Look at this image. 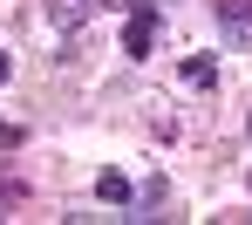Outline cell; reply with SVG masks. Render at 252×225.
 <instances>
[{
  "label": "cell",
  "instance_id": "obj_1",
  "mask_svg": "<svg viewBox=\"0 0 252 225\" xmlns=\"http://www.w3.org/2000/svg\"><path fill=\"white\" fill-rule=\"evenodd\" d=\"M150 48H157V7H150V0H136V7H129V21H123V55L143 62Z\"/></svg>",
  "mask_w": 252,
  "mask_h": 225
},
{
  "label": "cell",
  "instance_id": "obj_2",
  "mask_svg": "<svg viewBox=\"0 0 252 225\" xmlns=\"http://www.w3.org/2000/svg\"><path fill=\"white\" fill-rule=\"evenodd\" d=\"M218 28L225 48H252V0H218Z\"/></svg>",
  "mask_w": 252,
  "mask_h": 225
},
{
  "label": "cell",
  "instance_id": "obj_3",
  "mask_svg": "<svg viewBox=\"0 0 252 225\" xmlns=\"http://www.w3.org/2000/svg\"><path fill=\"white\" fill-rule=\"evenodd\" d=\"M177 82L198 89V96H211L218 89V62H211V55H184V62H177Z\"/></svg>",
  "mask_w": 252,
  "mask_h": 225
},
{
  "label": "cell",
  "instance_id": "obj_4",
  "mask_svg": "<svg viewBox=\"0 0 252 225\" xmlns=\"http://www.w3.org/2000/svg\"><path fill=\"white\" fill-rule=\"evenodd\" d=\"M89 14H95V0H48V21H55L62 34H75Z\"/></svg>",
  "mask_w": 252,
  "mask_h": 225
},
{
  "label": "cell",
  "instance_id": "obj_5",
  "mask_svg": "<svg viewBox=\"0 0 252 225\" xmlns=\"http://www.w3.org/2000/svg\"><path fill=\"white\" fill-rule=\"evenodd\" d=\"M95 198H102V205H136V184H129L123 171H102V178H95Z\"/></svg>",
  "mask_w": 252,
  "mask_h": 225
},
{
  "label": "cell",
  "instance_id": "obj_6",
  "mask_svg": "<svg viewBox=\"0 0 252 225\" xmlns=\"http://www.w3.org/2000/svg\"><path fill=\"white\" fill-rule=\"evenodd\" d=\"M164 198H170V184H164V178H143V191H136V205H129V219H143V212H157Z\"/></svg>",
  "mask_w": 252,
  "mask_h": 225
},
{
  "label": "cell",
  "instance_id": "obj_7",
  "mask_svg": "<svg viewBox=\"0 0 252 225\" xmlns=\"http://www.w3.org/2000/svg\"><path fill=\"white\" fill-rule=\"evenodd\" d=\"M21 143H28V130H21V123H0V150H7V157H14Z\"/></svg>",
  "mask_w": 252,
  "mask_h": 225
},
{
  "label": "cell",
  "instance_id": "obj_8",
  "mask_svg": "<svg viewBox=\"0 0 252 225\" xmlns=\"http://www.w3.org/2000/svg\"><path fill=\"white\" fill-rule=\"evenodd\" d=\"M7 75H14V62H7V55H0V82H7Z\"/></svg>",
  "mask_w": 252,
  "mask_h": 225
},
{
  "label": "cell",
  "instance_id": "obj_9",
  "mask_svg": "<svg viewBox=\"0 0 252 225\" xmlns=\"http://www.w3.org/2000/svg\"><path fill=\"white\" fill-rule=\"evenodd\" d=\"M246 136H252V109H246Z\"/></svg>",
  "mask_w": 252,
  "mask_h": 225
}]
</instances>
